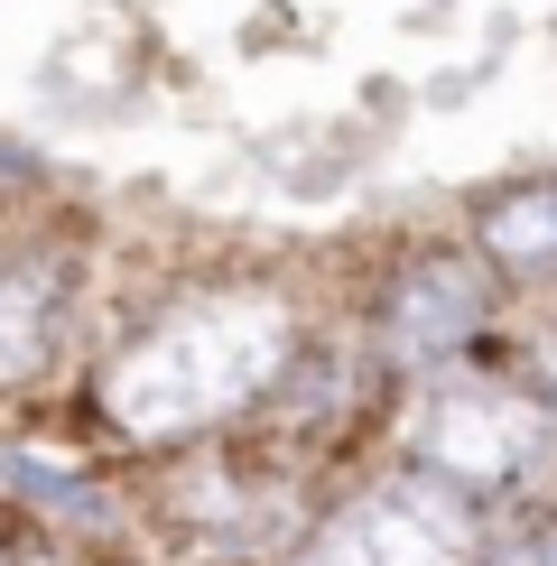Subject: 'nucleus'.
<instances>
[{"label":"nucleus","mask_w":557,"mask_h":566,"mask_svg":"<svg viewBox=\"0 0 557 566\" xmlns=\"http://www.w3.org/2000/svg\"><path fill=\"white\" fill-rule=\"evenodd\" d=\"M493 316H502V279L474 242H418L371 279V306L354 335H362V363L381 371V390H418L483 363Z\"/></svg>","instance_id":"7ed1b4c3"},{"label":"nucleus","mask_w":557,"mask_h":566,"mask_svg":"<svg viewBox=\"0 0 557 566\" xmlns=\"http://www.w3.org/2000/svg\"><path fill=\"white\" fill-rule=\"evenodd\" d=\"M10 548H19V530H10V511H0V566H10Z\"/></svg>","instance_id":"1a4fd4ad"},{"label":"nucleus","mask_w":557,"mask_h":566,"mask_svg":"<svg viewBox=\"0 0 557 566\" xmlns=\"http://www.w3.org/2000/svg\"><path fill=\"white\" fill-rule=\"evenodd\" d=\"M400 455L502 521V511H521V502L548 492L557 409L521 381V371L464 363V371H446V381L400 390Z\"/></svg>","instance_id":"f03ea898"},{"label":"nucleus","mask_w":557,"mask_h":566,"mask_svg":"<svg viewBox=\"0 0 557 566\" xmlns=\"http://www.w3.org/2000/svg\"><path fill=\"white\" fill-rule=\"evenodd\" d=\"M474 566H557V502L529 511V521H493Z\"/></svg>","instance_id":"0eeeda50"},{"label":"nucleus","mask_w":557,"mask_h":566,"mask_svg":"<svg viewBox=\"0 0 557 566\" xmlns=\"http://www.w3.org/2000/svg\"><path fill=\"white\" fill-rule=\"evenodd\" d=\"M483 538H493V511L400 455L390 474H362L354 492L307 511L278 566H474Z\"/></svg>","instance_id":"20e7f679"},{"label":"nucleus","mask_w":557,"mask_h":566,"mask_svg":"<svg viewBox=\"0 0 557 566\" xmlns=\"http://www.w3.org/2000/svg\"><path fill=\"white\" fill-rule=\"evenodd\" d=\"M75 279L84 261L65 242H10L0 251V399L38 390L75 325Z\"/></svg>","instance_id":"39448f33"},{"label":"nucleus","mask_w":557,"mask_h":566,"mask_svg":"<svg viewBox=\"0 0 557 566\" xmlns=\"http://www.w3.org/2000/svg\"><path fill=\"white\" fill-rule=\"evenodd\" d=\"M464 242L493 261V279H557V168L539 177H511L493 196H474V223H464Z\"/></svg>","instance_id":"423d86ee"},{"label":"nucleus","mask_w":557,"mask_h":566,"mask_svg":"<svg viewBox=\"0 0 557 566\" xmlns=\"http://www.w3.org/2000/svg\"><path fill=\"white\" fill-rule=\"evenodd\" d=\"M307 335L316 306L288 279H196L93 363V418L149 455L223 446V428H251V409Z\"/></svg>","instance_id":"f257e3e1"},{"label":"nucleus","mask_w":557,"mask_h":566,"mask_svg":"<svg viewBox=\"0 0 557 566\" xmlns=\"http://www.w3.org/2000/svg\"><path fill=\"white\" fill-rule=\"evenodd\" d=\"M511 371H521V381H529V390H539L548 409H557V316H539V325L521 335V363H511Z\"/></svg>","instance_id":"6e6552de"}]
</instances>
